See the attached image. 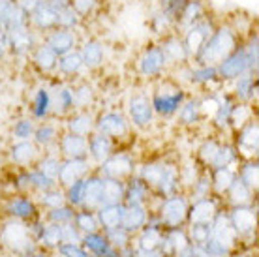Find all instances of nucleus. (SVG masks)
I'll return each instance as SVG.
<instances>
[{"label":"nucleus","mask_w":259,"mask_h":257,"mask_svg":"<svg viewBox=\"0 0 259 257\" xmlns=\"http://www.w3.org/2000/svg\"><path fill=\"white\" fill-rule=\"evenodd\" d=\"M239 45V32L233 26L220 25L214 28V32L208 36V39L201 45V49L195 55V62L199 66H216L233 51Z\"/></svg>","instance_id":"f257e3e1"},{"label":"nucleus","mask_w":259,"mask_h":257,"mask_svg":"<svg viewBox=\"0 0 259 257\" xmlns=\"http://www.w3.org/2000/svg\"><path fill=\"white\" fill-rule=\"evenodd\" d=\"M248 70H252V64H250L244 45L240 44L216 66V71L222 79H237L240 75H244Z\"/></svg>","instance_id":"f03ea898"},{"label":"nucleus","mask_w":259,"mask_h":257,"mask_svg":"<svg viewBox=\"0 0 259 257\" xmlns=\"http://www.w3.org/2000/svg\"><path fill=\"white\" fill-rule=\"evenodd\" d=\"M214 28H216V25L212 23V19H208L207 15L201 17L199 21H195L194 25H190L188 28H184V38H182V41H184V47H186L190 57L197 55L201 45L205 44L208 39V36L214 32Z\"/></svg>","instance_id":"7ed1b4c3"},{"label":"nucleus","mask_w":259,"mask_h":257,"mask_svg":"<svg viewBox=\"0 0 259 257\" xmlns=\"http://www.w3.org/2000/svg\"><path fill=\"white\" fill-rule=\"evenodd\" d=\"M4 32H6V45L12 47V51L17 55H25L32 51V47H36V32L30 28L28 23L8 28Z\"/></svg>","instance_id":"20e7f679"},{"label":"nucleus","mask_w":259,"mask_h":257,"mask_svg":"<svg viewBox=\"0 0 259 257\" xmlns=\"http://www.w3.org/2000/svg\"><path fill=\"white\" fill-rule=\"evenodd\" d=\"M44 44L49 45L53 51L57 53V57H62L66 53L75 51V47H77V34H75V30H70V28L55 26L53 30L46 32Z\"/></svg>","instance_id":"39448f33"},{"label":"nucleus","mask_w":259,"mask_h":257,"mask_svg":"<svg viewBox=\"0 0 259 257\" xmlns=\"http://www.w3.org/2000/svg\"><path fill=\"white\" fill-rule=\"evenodd\" d=\"M182 98H184V92L179 87H173V89L163 87V89L156 90L154 102L150 103H152V109H156L160 115H173L181 107Z\"/></svg>","instance_id":"423d86ee"},{"label":"nucleus","mask_w":259,"mask_h":257,"mask_svg":"<svg viewBox=\"0 0 259 257\" xmlns=\"http://www.w3.org/2000/svg\"><path fill=\"white\" fill-rule=\"evenodd\" d=\"M165 58L162 55V49L160 45H149L145 51L141 53V57L137 60V68L141 71L143 75L147 77H154L160 71L165 68Z\"/></svg>","instance_id":"0eeeda50"},{"label":"nucleus","mask_w":259,"mask_h":257,"mask_svg":"<svg viewBox=\"0 0 259 257\" xmlns=\"http://www.w3.org/2000/svg\"><path fill=\"white\" fill-rule=\"evenodd\" d=\"M160 49H162V55L165 58V64H182L190 58L188 51L184 47V41L177 34H165L160 41Z\"/></svg>","instance_id":"6e6552de"},{"label":"nucleus","mask_w":259,"mask_h":257,"mask_svg":"<svg viewBox=\"0 0 259 257\" xmlns=\"http://www.w3.org/2000/svg\"><path fill=\"white\" fill-rule=\"evenodd\" d=\"M98 134L105 135V137H113V139H118L120 135H124L128 132V122L122 115L118 113H105L98 118L96 122Z\"/></svg>","instance_id":"1a4fd4ad"},{"label":"nucleus","mask_w":259,"mask_h":257,"mask_svg":"<svg viewBox=\"0 0 259 257\" xmlns=\"http://www.w3.org/2000/svg\"><path fill=\"white\" fill-rule=\"evenodd\" d=\"M28 25L34 32H49L57 26V15L51 8L47 6V2L44 0L30 15H28Z\"/></svg>","instance_id":"9d476101"},{"label":"nucleus","mask_w":259,"mask_h":257,"mask_svg":"<svg viewBox=\"0 0 259 257\" xmlns=\"http://www.w3.org/2000/svg\"><path fill=\"white\" fill-rule=\"evenodd\" d=\"M130 118H132V122L136 124V126H149L152 122V103L147 96H143V94H137L130 100Z\"/></svg>","instance_id":"9b49d317"},{"label":"nucleus","mask_w":259,"mask_h":257,"mask_svg":"<svg viewBox=\"0 0 259 257\" xmlns=\"http://www.w3.org/2000/svg\"><path fill=\"white\" fill-rule=\"evenodd\" d=\"M59 147L62 150V154L70 156L71 160H75V158H83L89 152V139L68 132V134H64L60 137Z\"/></svg>","instance_id":"f8f14e48"},{"label":"nucleus","mask_w":259,"mask_h":257,"mask_svg":"<svg viewBox=\"0 0 259 257\" xmlns=\"http://www.w3.org/2000/svg\"><path fill=\"white\" fill-rule=\"evenodd\" d=\"M201 17H205V2L203 0H186L181 15L175 21V26L184 30L190 25H194L195 21H199Z\"/></svg>","instance_id":"ddd939ff"},{"label":"nucleus","mask_w":259,"mask_h":257,"mask_svg":"<svg viewBox=\"0 0 259 257\" xmlns=\"http://www.w3.org/2000/svg\"><path fill=\"white\" fill-rule=\"evenodd\" d=\"M81 60L87 68H98L104 64V45L98 39H87L79 47Z\"/></svg>","instance_id":"4468645a"},{"label":"nucleus","mask_w":259,"mask_h":257,"mask_svg":"<svg viewBox=\"0 0 259 257\" xmlns=\"http://www.w3.org/2000/svg\"><path fill=\"white\" fill-rule=\"evenodd\" d=\"M32 60H34V64L38 66L41 71H53L55 68H57L59 57H57V53L53 51L49 45H46L44 41H41V44H38L36 47H34Z\"/></svg>","instance_id":"2eb2a0df"},{"label":"nucleus","mask_w":259,"mask_h":257,"mask_svg":"<svg viewBox=\"0 0 259 257\" xmlns=\"http://www.w3.org/2000/svg\"><path fill=\"white\" fill-rule=\"evenodd\" d=\"M94 128V118L89 111H79L75 115H71L68 118V130H70V134H75V135H89Z\"/></svg>","instance_id":"dca6fc26"},{"label":"nucleus","mask_w":259,"mask_h":257,"mask_svg":"<svg viewBox=\"0 0 259 257\" xmlns=\"http://www.w3.org/2000/svg\"><path fill=\"white\" fill-rule=\"evenodd\" d=\"M57 68H59L60 73H64V75H75V73H79V71L83 70L84 64H83V60H81L79 51L75 49V51H70V53H66V55H62V57H59Z\"/></svg>","instance_id":"f3484780"},{"label":"nucleus","mask_w":259,"mask_h":257,"mask_svg":"<svg viewBox=\"0 0 259 257\" xmlns=\"http://www.w3.org/2000/svg\"><path fill=\"white\" fill-rule=\"evenodd\" d=\"M38 156V148L36 145L30 141H19L15 143L12 147V158L13 161H17V163H28L30 160H34Z\"/></svg>","instance_id":"a211bd4d"},{"label":"nucleus","mask_w":259,"mask_h":257,"mask_svg":"<svg viewBox=\"0 0 259 257\" xmlns=\"http://www.w3.org/2000/svg\"><path fill=\"white\" fill-rule=\"evenodd\" d=\"M89 152H91L94 158H98V160L107 158L111 152L109 137H105V135H102V134H94L91 139H89Z\"/></svg>","instance_id":"6ab92c4d"},{"label":"nucleus","mask_w":259,"mask_h":257,"mask_svg":"<svg viewBox=\"0 0 259 257\" xmlns=\"http://www.w3.org/2000/svg\"><path fill=\"white\" fill-rule=\"evenodd\" d=\"M239 143H240V147L248 145L250 150L255 154V150H257V122H255V120H250L246 126L240 128Z\"/></svg>","instance_id":"aec40b11"},{"label":"nucleus","mask_w":259,"mask_h":257,"mask_svg":"<svg viewBox=\"0 0 259 257\" xmlns=\"http://www.w3.org/2000/svg\"><path fill=\"white\" fill-rule=\"evenodd\" d=\"M79 25H81V17L75 13V10H73L71 6H66L64 10L57 12V26H60V28H70V30H75Z\"/></svg>","instance_id":"412c9836"},{"label":"nucleus","mask_w":259,"mask_h":257,"mask_svg":"<svg viewBox=\"0 0 259 257\" xmlns=\"http://www.w3.org/2000/svg\"><path fill=\"white\" fill-rule=\"evenodd\" d=\"M229 120H231L237 128L246 126V124L252 120V107L246 105V103H239V105H235L233 109H231V116H229Z\"/></svg>","instance_id":"4be33fe9"},{"label":"nucleus","mask_w":259,"mask_h":257,"mask_svg":"<svg viewBox=\"0 0 259 257\" xmlns=\"http://www.w3.org/2000/svg\"><path fill=\"white\" fill-rule=\"evenodd\" d=\"M73 92V109L77 107V109H87L89 105L92 103V98H94V92L89 84H81L77 87L75 90H71Z\"/></svg>","instance_id":"5701e85b"},{"label":"nucleus","mask_w":259,"mask_h":257,"mask_svg":"<svg viewBox=\"0 0 259 257\" xmlns=\"http://www.w3.org/2000/svg\"><path fill=\"white\" fill-rule=\"evenodd\" d=\"M34 139H36L38 145L47 147V145L57 141V130L51 124H41V126H38V128L34 130Z\"/></svg>","instance_id":"b1692460"},{"label":"nucleus","mask_w":259,"mask_h":257,"mask_svg":"<svg viewBox=\"0 0 259 257\" xmlns=\"http://www.w3.org/2000/svg\"><path fill=\"white\" fill-rule=\"evenodd\" d=\"M49 109H51V94L47 92L46 89L38 90V94H36V100H34V115L38 116V118H41V116H46L47 113H49Z\"/></svg>","instance_id":"393cba45"},{"label":"nucleus","mask_w":259,"mask_h":257,"mask_svg":"<svg viewBox=\"0 0 259 257\" xmlns=\"http://www.w3.org/2000/svg\"><path fill=\"white\" fill-rule=\"evenodd\" d=\"M184 4H186V0H158V8H160L158 12L165 13L167 17L177 21V17L181 15Z\"/></svg>","instance_id":"a878e982"},{"label":"nucleus","mask_w":259,"mask_h":257,"mask_svg":"<svg viewBox=\"0 0 259 257\" xmlns=\"http://www.w3.org/2000/svg\"><path fill=\"white\" fill-rule=\"evenodd\" d=\"M70 6L75 10L79 17H89L100 8V0H70Z\"/></svg>","instance_id":"bb28decb"},{"label":"nucleus","mask_w":259,"mask_h":257,"mask_svg":"<svg viewBox=\"0 0 259 257\" xmlns=\"http://www.w3.org/2000/svg\"><path fill=\"white\" fill-rule=\"evenodd\" d=\"M175 26V21L171 19V17H167L165 13L158 12L154 13V17H152V28H154L156 34H171V28Z\"/></svg>","instance_id":"cd10ccee"},{"label":"nucleus","mask_w":259,"mask_h":257,"mask_svg":"<svg viewBox=\"0 0 259 257\" xmlns=\"http://www.w3.org/2000/svg\"><path fill=\"white\" fill-rule=\"evenodd\" d=\"M107 169H109L113 175H124V173H130V167H132V163H130L128 156L124 154H118L115 158H111L107 163Z\"/></svg>","instance_id":"c85d7f7f"},{"label":"nucleus","mask_w":259,"mask_h":257,"mask_svg":"<svg viewBox=\"0 0 259 257\" xmlns=\"http://www.w3.org/2000/svg\"><path fill=\"white\" fill-rule=\"evenodd\" d=\"M201 111H199V102H188L184 107L181 109V120L184 124H194L197 118H199Z\"/></svg>","instance_id":"c756f323"},{"label":"nucleus","mask_w":259,"mask_h":257,"mask_svg":"<svg viewBox=\"0 0 259 257\" xmlns=\"http://www.w3.org/2000/svg\"><path fill=\"white\" fill-rule=\"evenodd\" d=\"M34 124L32 120H19L13 126V137L19 141H28V137L34 134Z\"/></svg>","instance_id":"7c9ffc66"},{"label":"nucleus","mask_w":259,"mask_h":257,"mask_svg":"<svg viewBox=\"0 0 259 257\" xmlns=\"http://www.w3.org/2000/svg\"><path fill=\"white\" fill-rule=\"evenodd\" d=\"M218 150H220V147H218L214 141H205L203 143V147L199 148V154L205 161L212 163V161L216 160V156H218Z\"/></svg>","instance_id":"2f4dec72"}]
</instances>
